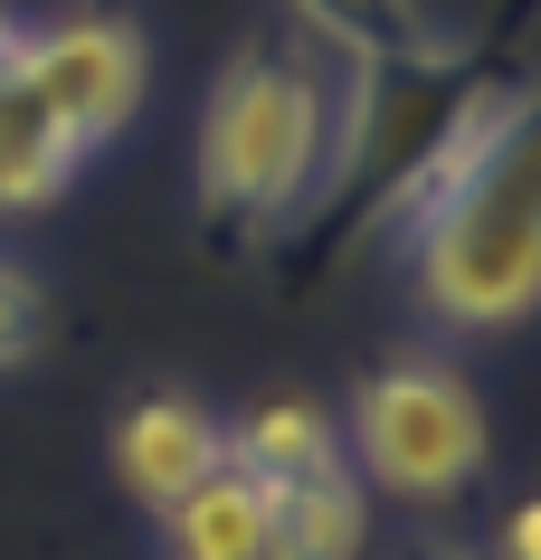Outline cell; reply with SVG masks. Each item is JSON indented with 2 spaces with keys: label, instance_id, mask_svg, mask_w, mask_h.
I'll return each instance as SVG.
<instances>
[{
  "label": "cell",
  "instance_id": "9c48e42d",
  "mask_svg": "<svg viewBox=\"0 0 541 560\" xmlns=\"http://www.w3.org/2000/svg\"><path fill=\"white\" fill-rule=\"evenodd\" d=\"M275 551L285 560H371V485L352 466L304 475V485H267Z\"/></svg>",
  "mask_w": 541,
  "mask_h": 560
},
{
  "label": "cell",
  "instance_id": "8992f818",
  "mask_svg": "<svg viewBox=\"0 0 541 560\" xmlns=\"http://www.w3.org/2000/svg\"><path fill=\"white\" fill-rule=\"evenodd\" d=\"M105 456H115V485H124V494L162 513L172 494H190L200 475L228 466V418L200 409L190 389H143V399H124Z\"/></svg>",
  "mask_w": 541,
  "mask_h": 560
},
{
  "label": "cell",
  "instance_id": "9a60e30c",
  "mask_svg": "<svg viewBox=\"0 0 541 560\" xmlns=\"http://www.w3.org/2000/svg\"><path fill=\"white\" fill-rule=\"evenodd\" d=\"M10 48H20V20L0 10V77H10Z\"/></svg>",
  "mask_w": 541,
  "mask_h": 560
},
{
  "label": "cell",
  "instance_id": "5b68a950",
  "mask_svg": "<svg viewBox=\"0 0 541 560\" xmlns=\"http://www.w3.org/2000/svg\"><path fill=\"white\" fill-rule=\"evenodd\" d=\"M10 77H20V86H30L38 105L95 152V143H115L124 124L143 115V95H152V38H143V20H124V10H67V20L20 30Z\"/></svg>",
  "mask_w": 541,
  "mask_h": 560
},
{
  "label": "cell",
  "instance_id": "5bb4252c",
  "mask_svg": "<svg viewBox=\"0 0 541 560\" xmlns=\"http://www.w3.org/2000/svg\"><path fill=\"white\" fill-rule=\"evenodd\" d=\"M390 560H475V551H456V541H437V532H409Z\"/></svg>",
  "mask_w": 541,
  "mask_h": 560
},
{
  "label": "cell",
  "instance_id": "277c9868",
  "mask_svg": "<svg viewBox=\"0 0 541 560\" xmlns=\"http://www.w3.org/2000/svg\"><path fill=\"white\" fill-rule=\"evenodd\" d=\"M342 466L371 485L380 503H456L484 475V409L447 361H380L352 389L342 418Z\"/></svg>",
  "mask_w": 541,
  "mask_h": 560
},
{
  "label": "cell",
  "instance_id": "52a82bcc",
  "mask_svg": "<svg viewBox=\"0 0 541 560\" xmlns=\"http://www.w3.org/2000/svg\"><path fill=\"white\" fill-rule=\"evenodd\" d=\"M162 560H285L275 551V513H267V485L238 466L200 475L190 494H172L162 513Z\"/></svg>",
  "mask_w": 541,
  "mask_h": 560
},
{
  "label": "cell",
  "instance_id": "3957f363",
  "mask_svg": "<svg viewBox=\"0 0 541 560\" xmlns=\"http://www.w3.org/2000/svg\"><path fill=\"white\" fill-rule=\"evenodd\" d=\"M332 143V67L314 38H267L219 67L200 105V229L210 247H275L285 219L314 200Z\"/></svg>",
  "mask_w": 541,
  "mask_h": 560
},
{
  "label": "cell",
  "instance_id": "ba28073f",
  "mask_svg": "<svg viewBox=\"0 0 541 560\" xmlns=\"http://www.w3.org/2000/svg\"><path fill=\"white\" fill-rule=\"evenodd\" d=\"M77 162H86V143H77L20 77H0V219L48 209L67 180H77Z\"/></svg>",
  "mask_w": 541,
  "mask_h": 560
},
{
  "label": "cell",
  "instance_id": "7a4b0ae2",
  "mask_svg": "<svg viewBox=\"0 0 541 560\" xmlns=\"http://www.w3.org/2000/svg\"><path fill=\"white\" fill-rule=\"evenodd\" d=\"M522 48H466V38H437V48H409V58H342L332 77V143L324 172H314V200L285 219V285H314L352 257L361 237H390V219L409 209V190L427 180V162L456 143V124L475 115L494 77H513Z\"/></svg>",
  "mask_w": 541,
  "mask_h": 560
},
{
  "label": "cell",
  "instance_id": "4fadbf2b",
  "mask_svg": "<svg viewBox=\"0 0 541 560\" xmlns=\"http://www.w3.org/2000/svg\"><path fill=\"white\" fill-rule=\"evenodd\" d=\"M494 560H532V503H513V513H504V541H494Z\"/></svg>",
  "mask_w": 541,
  "mask_h": 560
},
{
  "label": "cell",
  "instance_id": "30bf717a",
  "mask_svg": "<svg viewBox=\"0 0 541 560\" xmlns=\"http://www.w3.org/2000/svg\"><path fill=\"white\" fill-rule=\"evenodd\" d=\"M228 466L257 475V485H304V475L342 466V418L324 399H267L228 428Z\"/></svg>",
  "mask_w": 541,
  "mask_h": 560
},
{
  "label": "cell",
  "instance_id": "7c38bea8",
  "mask_svg": "<svg viewBox=\"0 0 541 560\" xmlns=\"http://www.w3.org/2000/svg\"><path fill=\"white\" fill-rule=\"evenodd\" d=\"M38 332H48V304H38V285L20 276V266L0 257V371H10V361H30Z\"/></svg>",
  "mask_w": 541,
  "mask_h": 560
},
{
  "label": "cell",
  "instance_id": "8fae6325",
  "mask_svg": "<svg viewBox=\"0 0 541 560\" xmlns=\"http://www.w3.org/2000/svg\"><path fill=\"white\" fill-rule=\"evenodd\" d=\"M304 20L314 48L332 58H409V48H437V20H427V0H285Z\"/></svg>",
  "mask_w": 541,
  "mask_h": 560
},
{
  "label": "cell",
  "instance_id": "6da1fadb",
  "mask_svg": "<svg viewBox=\"0 0 541 560\" xmlns=\"http://www.w3.org/2000/svg\"><path fill=\"white\" fill-rule=\"evenodd\" d=\"M409 247V295L447 332H513L541 304V133L532 77H494L456 143L427 162L409 209L390 219Z\"/></svg>",
  "mask_w": 541,
  "mask_h": 560
}]
</instances>
